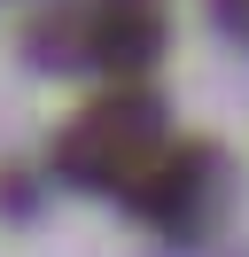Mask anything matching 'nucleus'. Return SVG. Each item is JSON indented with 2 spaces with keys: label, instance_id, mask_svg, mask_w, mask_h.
Masks as SVG:
<instances>
[{
  "label": "nucleus",
  "instance_id": "1",
  "mask_svg": "<svg viewBox=\"0 0 249 257\" xmlns=\"http://www.w3.org/2000/svg\"><path fill=\"white\" fill-rule=\"evenodd\" d=\"M39 63L62 70H140L164 47V0H62L55 16L31 32Z\"/></svg>",
  "mask_w": 249,
  "mask_h": 257
}]
</instances>
